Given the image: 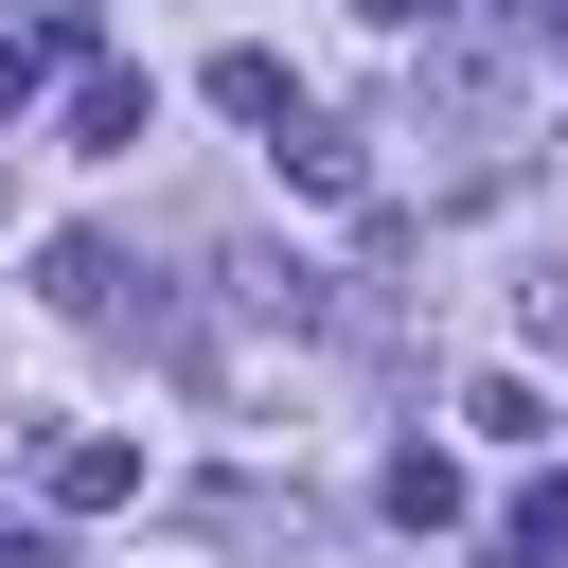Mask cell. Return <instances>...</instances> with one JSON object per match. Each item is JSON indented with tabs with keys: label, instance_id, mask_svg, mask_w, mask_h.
<instances>
[{
	"label": "cell",
	"instance_id": "cell-1",
	"mask_svg": "<svg viewBox=\"0 0 568 568\" xmlns=\"http://www.w3.org/2000/svg\"><path fill=\"white\" fill-rule=\"evenodd\" d=\"M36 497H53V515H124V497H142V444L71 426V444H36Z\"/></svg>",
	"mask_w": 568,
	"mask_h": 568
},
{
	"label": "cell",
	"instance_id": "cell-2",
	"mask_svg": "<svg viewBox=\"0 0 568 568\" xmlns=\"http://www.w3.org/2000/svg\"><path fill=\"white\" fill-rule=\"evenodd\" d=\"M213 106H231V124H302V89H284V53H213Z\"/></svg>",
	"mask_w": 568,
	"mask_h": 568
},
{
	"label": "cell",
	"instance_id": "cell-3",
	"mask_svg": "<svg viewBox=\"0 0 568 568\" xmlns=\"http://www.w3.org/2000/svg\"><path fill=\"white\" fill-rule=\"evenodd\" d=\"M71 142L124 160V142H142V71H89V89H71Z\"/></svg>",
	"mask_w": 568,
	"mask_h": 568
},
{
	"label": "cell",
	"instance_id": "cell-4",
	"mask_svg": "<svg viewBox=\"0 0 568 568\" xmlns=\"http://www.w3.org/2000/svg\"><path fill=\"white\" fill-rule=\"evenodd\" d=\"M390 515H408V532H462V462L408 444V462H390Z\"/></svg>",
	"mask_w": 568,
	"mask_h": 568
},
{
	"label": "cell",
	"instance_id": "cell-5",
	"mask_svg": "<svg viewBox=\"0 0 568 568\" xmlns=\"http://www.w3.org/2000/svg\"><path fill=\"white\" fill-rule=\"evenodd\" d=\"M497 568H568V497H550V479H532V497L497 515Z\"/></svg>",
	"mask_w": 568,
	"mask_h": 568
},
{
	"label": "cell",
	"instance_id": "cell-6",
	"mask_svg": "<svg viewBox=\"0 0 568 568\" xmlns=\"http://www.w3.org/2000/svg\"><path fill=\"white\" fill-rule=\"evenodd\" d=\"M532 355H568V266H532Z\"/></svg>",
	"mask_w": 568,
	"mask_h": 568
}]
</instances>
